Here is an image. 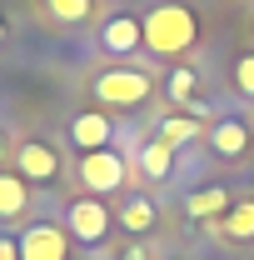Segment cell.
<instances>
[{"mask_svg":"<svg viewBox=\"0 0 254 260\" xmlns=\"http://www.w3.org/2000/svg\"><path fill=\"white\" fill-rule=\"evenodd\" d=\"M0 260H20V240L15 235H0Z\"/></svg>","mask_w":254,"mask_h":260,"instance_id":"obj_19","label":"cell"},{"mask_svg":"<svg viewBox=\"0 0 254 260\" xmlns=\"http://www.w3.org/2000/svg\"><path fill=\"white\" fill-rule=\"evenodd\" d=\"M120 225H125L130 235H150V230H155V205H150L145 195H130L125 210H120Z\"/></svg>","mask_w":254,"mask_h":260,"instance_id":"obj_14","label":"cell"},{"mask_svg":"<svg viewBox=\"0 0 254 260\" xmlns=\"http://www.w3.org/2000/svg\"><path fill=\"white\" fill-rule=\"evenodd\" d=\"M140 170H145V180H170V170H175V145H170V140H150L145 155H140Z\"/></svg>","mask_w":254,"mask_h":260,"instance_id":"obj_13","label":"cell"},{"mask_svg":"<svg viewBox=\"0 0 254 260\" xmlns=\"http://www.w3.org/2000/svg\"><path fill=\"white\" fill-rule=\"evenodd\" d=\"M194 85H199V75H194L190 65H185V70H170V80H164V90H170V100H185V105H190Z\"/></svg>","mask_w":254,"mask_h":260,"instance_id":"obj_17","label":"cell"},{"mask_svg":"<svg viewBox=\"0 0 254 260\" xmlns=\"http://www.w3.org/2000/svg\"><path fill=\"white\" fill-rule=\"evenodd\" d=\"M110 135H115V125H110V115H100V110H85V115L70 120V145H75L80 155H85V150H105Z\"/></svg>","mask_w":254,"mask_h":260,"instance_id":"obj_9","label":"cell"},{"mask_svg":"<svg viewBox=\"0 0 254 260\" xmlns=\"http://www.w3.org/2000/svg\"><path fill=\"white\" fill-rule=\"evenodd\" d=\"M209 145L220 150L224 160H244V155H249V150H254V130L244 125L239 115H224L220 125L209 130Z\"/></svg>","mask_w":254,"mask_h":260,"instance_id":"obj_8","label":"cell"},{"mask_svg":"<svg viewBox=\"0 0 254 260\" xmlns=\"http://www.w3.org/2000/svg\"><path fill=\"white\" fill-rule=\"evenodd\" d=\"M15 170H20L30 185H55V180H60V155H55V145H45V140H20V145H15Z\"/></svg>","mask_w":254,"mask_h":260,"instance_id":"obj_6","label":"cell"},{"mask_svg":"<svg viewBox=\"0 0 254 260\" xmlns=\"http://www.w3.org/2000/svg\"><path fill=\"white\" fill-rule=\"evenodd\" d=\"M140 45H145V20L140 15H130V10L105 15V25H100V50L105 55H135Z\"/></svg>","mask_w":254,"mask_h":260,"instance_id":"obj_7","label":"cell"},{"mask_svg":"<svg viewBox=\"0 0 254 260\" xmlns=\"http://www.w3.org/2000/svg\"><path fill=\"white\" fill-rule=\"evenodd\" d=\"M150 90H155V80L140 65H115V70L95 75V100H105V105H145Z\"/></svg>","mask_w":254,"mask_h":260,"instance_id":"obj_2","label":"cell"},{"mask_svg":"<svg viewBox=\"0 0 254 260\" xmlns=\"http://www.w3.org/2000/svg\"><path fill=\"white\" fill-rule=\"evenodd\" d=\"M125 260H145V250H140V245H130V250H125Z\"/></svg>","mask_w":254,"mask_h":260,"instance_id":"obj_20","label":"cell"},{"mask_svg":"<svg viewBox=\"0 0 254 260\" xmlns=\"http://www.w3.org/2000/svg\"><path fill=\"white\" fill-rule=\"evenodd\" d=\"M0 45H5V20H0Z\"/></svg>","mask_w":254,"mask_h":260,"instance_id":"obj_22","label":"cell"},{"mask_svg":"<svg viewBox=\"0 0 254 260\" xmlns=\"http://www.w3.org/2000/svg\"><path fill=\"white\" fill-rule=\"evenodd\" d=\"M234 90L239 95H254V55H239L234 60Z\"/></svg>","mask_w":254,"mask_h":260,"instance_id":"obj_18","label":"cell"},{"mask_svg":"<svg viewBox=\"0 0 254 260\" xmlns=\"http://www.w3.org/2000/svg\"><path fill=\"white\" fill-rule=\"evenodd\" d=\"M65 230H70L75 240H85V245L105 240V230H110V210H105V200H100V195H80V200H70V210H65Z\"/></svg>","mask_w":254,"mask_h":260,"instance_id":"obj_5","label":"cell"},{"mask_svg":"<svg viewBox=\"0 0 254 260\" xmlns=\"http://www.w3.org/2000/svg\"><path fill=\"white\" fill-rule=\"evenodd\" d=\"M45 10H50L60 25H85L90 10H95V0H45Z\"/></svg>","mask_w":254,"mask_h":260,"instance_id":"obj_15","label":"cell"},{"mask_svg":"<svg viewBox=\"0 0 254 260\" xmlns=\"http://www.w3.org/2000/svg\"><path fill=\"white\" fill-rule=\"evenodd\" d=\"M15 240H20V260H65L70 255V230L55 225V220H35Z\"/></svg>","mask_w":254,"mask_h":260,"instance_id":"obj_4","label":"cell"},{"mask_svg":"<svg viewBox=\"0 0 254 260\" xmlns=\"http://www.w3.org/2000/svg\"><path fill=\"white\" fill-rule=\"evenodd\" d=\"M30 210V180L20 170H0V220H20Z\"/></svg>","mask_w":254,"mask_h":260,"instance_id":"obj_11","label":"cell"},{"mask_svg":"<svg viewBox=\"0 0 254 260\" xmlns=\"http://www.w3.org/2000/svg\"><path fill=\"white\" fill-rule=\"evenodd\" d=\"M0 160H5V135H0Z\"/></svg>","mask_w":254,"mask_h":260,"instance_id":"obj_21","label":"cell"},{"mask_svg":"<svg viewBox=\"0 0 254 260\" xmlns=\"http://www.w3.org/2000/svg\"><path fill=\"white\" fill-rule=\"evenodd\" d=\"M229 205H234V200H229L224 185H204V190H194L190 200H185V215H190V220H220Z\"/></svg>","mask_w":254,"mask_h":260,"instance_id":"obj_12","label":"cell"},{"mask_svg":"<svg viewBox=\"0 0 254 260\" xmlns=\"http://www.w3.org/2000/svg\"><path fill=\"white\" fill-rule=\"evenodd\" d=\"M125 175H130L125 155H115L110 145H105V150H85V155H80V185H85L90 195H115L120 185H125Z\"/></svg>","mask_w":254,"mask_h":260,"instance_id":"obj_3","label":"cell"},{"mask_svg":"<svg viewBox=\"0 0 254 260\" xmlns=\"http://www.w3.org/2000/svg\"><path fill=\"white\" fill-rule=\"evenodd\" d=\"M204 230L220 240H254V200H234L220 220H204Z\"/></svg>","mask_w":254,"mask_h":260,"instance_id":"obj_10","label":"cell"},{"mask_svg":"<svg viewBox=\"0 0 254 260\" xmlns=\"http://www.w3.org/2000/svg\"><path fill=\"white\" fill-rule=\"evenodd\" d=\"M194 135H199V120H194V115H170V120L159 125V140H170V145H190Z\"/></svg>","mask_w":254,"mask_h":260,"instance_id":"obj_16","label":"cell"},{"mask_svg":"<svg viewBox=\"0 0 254 260\" xmlns=\"http://www.w3.org/2000/svg\"><path fill=\"white\" fill-rule=\"evenodd\" d=\"M194 40H199V15L180 0H164L145 15V45L155 55H185Z\"/></svg>","mask_w":254,"mask_h":260,"instance_id":"obj_1","label":"cell"}]
</instances>
